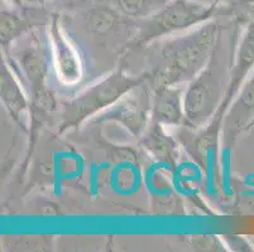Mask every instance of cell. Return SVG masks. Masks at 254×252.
I'll list each match as a JSON object with an SVG mask.
<instances>
[{
  "label": "cell",
  "instance_id": "3",
  "mask_svg": "<svg viewBox=\"0 0 254 252\" xmlns=\"http://www.w3.org/2000/svg\"><path fill=\"white\" fill-rule=\"evenodd\" d=\"M147 81V76L129 75L122 69L114 71L109 76L90 86L80 95L64 105L59 133L78 128L87 120L98 116L106 108L114 105L129 91L140 86Z\"/></svg>",
  "mask_w": 254,
  "mask_h": 252
},
{
  "label": "cell",
  "instance_id": "11",
  "mask_svg": "<svg viewBox=\"0 0 254 252\" xmlns=\"http://www.w3.org/2000/svg\"><path fill=\"white\" fill-rule=\"evenodd\" d=\"M0 97L13 121L24 131L28 130L31 126V100L28 92L5 58H1L0 67Z\"/></svg>",
  "mask_w": 254,
  "mask_h": 252
},
{
  "label": "cell",
  "instance_id": "15",
  "mask_svg": "<svg viewBox=\"0 0 254 252\" xmlns=\"http://www.w3.org/2000/svg\"><path fill=\"white\" fill-rule=\"evenodd\" d=\"M139 139L140 145L148 155L167 169H176L180 159V143L176 136H171L165 130L163 125L151 120Z\"/></svg>",
  "mask_w": 254,
  "mask_h": 252
},
{
  "label": "cell",
  "instance_id": "18",
  "mask_svg": "<svg viewBox=\"0 0 254 252\" xmlns=\"http://www.w3.org/2000/svg\"><path fill=\"white\" fill-rule=\"evenodd\" d=\"M225 245L234 251H252V246L244 237L240 236H224Z\"/></svg>",
  "mask_w": 254,
  "mask_h": 252
},
{
  "label": "cell",
  "instance_id": "8",
  "mask_svg": "<svg viewBox=\"0 0 254 252\" xmlns=\"http://www.w3.org/2000/svg\"><path fill=\"white\" fill-rule=\"evenodd\" d=\"M51 47H52L53 71L60 82L72 86L84 77V66L77 50L62 29L57 14H52L48 23Z\"/></svg>",
  "mask_w": 254,
  "mask_h": 252
},
{
  "label": "cell",
  "instance_id": "20",
  "mask_svg": "<svg viewBox=\"0 0 254 252\" xmlns=\"http://www.w3.org/2000/svg\"><path fill=\"white\" fill-rule=\"evenodd\" d=\"M235 1L244 8H254V0H235Z\"/></svg>",
  "mask_w": 254,
  "mask_h": 252
},
{
  "label": "cell",
  "instance_id": "14",
  "mask_svg": "<svg viewBox=\"0 0 254 252\" xmlns=\"http://www.w3.org/2000/svg\"><path fill=\"white\" fill-rule=\"evenodd\" d=\"M254 71V18L247 24L243 34L240 37L235 50L234 62H233L232 75L228 91L223 105L225 108L229 107L234 97L242 89L243 83Z\"/></svg>",
  "mask_w": 254,
  "mask_h": 252
},
{
  "label": "cell",
  "instance_id": "7",
  "mask_svg": "<svg viewBox=\"0 0 254 252\" xmlns=\"http://www.w3.org/2000/svg\"><path fill=\"white\" fill-rule=\"evenodd\" d=\"M225 112L226 108L220 106L215 116L201 128L180 126L176 131V139L185 152L204 172H209L211 166L214 172L218 169L219 143Z\"/></svg>",
  "mask_w": 254,
  "mask_h": 252
},
{
  "label": "cell",
  "instance_id": "17",
  "mask_svg": "<svg viewBox=\"0 0 254 252\" xmlns=\"http://www.w3.org/2000/svg\"><path fill=\"white\" fill-rule=\"evenodd\" d=\"M190 246L196 251H225V244L221 242L218 236H192Z\"/></svg>",
  "mask_w": 254,
  "mask_h": 252
},
{
  "label": "cell",
  "instance_id": "21",
  "mask_svg": "<svg viewBox=\"0 0 254 252\" xmlns=\"http://www.w3.org/2000/svg\"><path fill=\"white\" fill-rule=\"evenodd\" d=\"M25 1H31L36 5H42L43 3H47V1H59V0H25Z\"/></svg>",
  "mask_w": 254,
  "mask_h": 252
},
{
  "label": "cell",
  "instance_id": "2",
  "mask_svg": "<svg viewBox=\"0 0 254 252\" xmlns=\"http://www.w3.org/2000/svg\"><path fill=\"white\" fill-rule=\"evenodd\" d=\"M224 33L221 28L207 64L185 87L184 126L187 128L197 129L206 125L224 102L237 50L234 37L226 38Z\"/></svg>",
  "mask_w": 254,
  "mask_h": 252
},
{
  "label": "cell",
  "instance_id": "16",
  "mask_svg": "<svg viewBox=\"0 0 254 252\" xmlns=\"http://www.w3.org/2000/svg\"><path fill=\"white\" fill-rule=\"evenodd\" d=\"M109 4L124 17L135 22H142L162 9L170 0H95Z\"/></svg>",
  "mask_w": 254,
  "mask_h": 252
},
{
  "label": "cell",
  "instance_id": "12",
  "mask_svg": "<svg viewBox=\"0 0 254 252\" xmlns=\"http://www.w3.org/2000/svg\"><path fill=\"white\" fill-rule=\"evenodd\" d=\"M80 23L85 32L90 36H95L98 38L109 36H120L122 33H129L131 24L138 23L129 18L124 17L123 14L112 5L101 1L92 3L91 6L85 9L80 14Z\"/></svg>",
  "mask_w": 254,
  "mask_h": 252
},
{
  "label": "cell",
  "instance_id": "9",
  "mask_svg": "<svg viewBox=\"0 0 254 252\" xmlns=\"http://www.w3.org/2000/svg\"><path fill=\"white\" fill-rule=\"evenodd\" d=\"M51 17L46 9L36 4L33 6H1V17H0L1 48L6 50L13 42L24 34L29 33L36 28L45 27L50 23Z\"/></svg>",
  "mask_w": 254,
  "mask_h": 252
},
{
  "label": "cell",
  "instance_id": "19",
  "mask_svg": "<svg viewBox=\"0 0 254 252\" xmlns=\"http://www.w3.org/2000/svg\"><path fill=\"white\" fill-rule=\"evenodd\" d=\"M25 0H1V4L10 6H23Z\"/></svg>",
  "mask_w": 254,
  "mask_h": 252
},
{
  "label": "cell",
  "instance_id": "6",
  "mask_svg": "<svg viewBox=\"0 0 254 252\" xmlns=\"http://www.w3.org/2000/svg\"><path fill=\"white\" fill-rule=\"evenodd\" d=\"M151 112L152 89L145 81L99 114L92 121L119 124L130 135L139 139L151 122Z\"/></svg>",
  "mask_w": 254,
  "mask_h": 252
},
{
  "label": "cell",
  "instance_id": "10",
  "mask_svg": "<svg viewBox=\"0 0 254 252\" xmlns=\"http://www.w3.org/2000/svg\"><path fill=\"white\" fill-rule=\"evenodd\" d=\"M254 125V71L229 105L223 120L221 142L232 148L244 130Z\"/></svg>",
  "mask_w": 254,
  "mask_h": 252
},
{
  "label": "cell",
  "instance_id": "13",
  "mask_svg": "<svg viewBox=\"0 0 254 252\" xmlns=\"http://www.w3.org/2000/svg\"><path fill=\"white\" fill-rule=\"evenodd\" d=\"M185 87L157 86L152 89V112L151 120L163 126L180 128L185 125L184 94Z\"/></svg>",
  "mask_w": 254,
  "mask_h": 252
},
{
  "label": "cell",
  "instance_id": "5",
  "mask_svg": "<svg viewBox=\"0 0 254 252\" xmlns=\"http://www.w3.org/2000/svg\"><path fill=\"white\" fill-rule=\"evenodd\" d=\"M5 50L6 62L23 83L28 96L48 89L47 76L53 67L50 33L39 27L13 42Z\"/></svg>",
  "mask_w": 254,
  "mask_h": 252
},
{
  "label": "cell",
  "instance_id": "4",
  "mask_svg": "<svg viewBox=\"0 0 254 252\" xmlns=\"http://www.w3.org/2000/svg\"><path fill=\"white\" fill-rule=\"evenodd\" d=\"M218 1L209 0H170L162 9L138 24V32L130 47H140L157 42L163 37L192 28L214 19Z\"/></svg>",
  "mask_w": 254,
  "mask_h": 252
},
{
  "label": "cell",
  "instance_id": "1",
  "mask_svg": "<svg viewBox=\"0 0 254 252\" xmlns=\"http://www.w3.org/2000/svg\"><path fill=\"white\" fill-rule=\"evenodd\" d=\"M220 29L218 20L210 19L152 47L149 71L144 73L149 86H185L192 81L209 62Z\"/></svg>",
  "mask_w": 254,
  "mask_h": 252
}]
</instances>
